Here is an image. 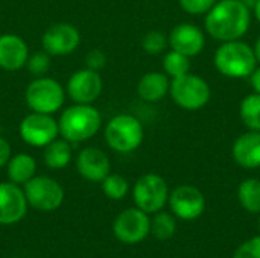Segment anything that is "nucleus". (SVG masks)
Here are the masks:
<instances>
[{
    "mask_svg": "<svg viewBox=\"0 0 260 258\" xmlns=\"http://www.w3.org/2000/svg\"><path fill=\"white\" fill-rule=\"evenodd\" d=\"M251 9L242 0H219L206 14L204 26L210 36L225 43L242 38L250 29Z\"/></svg>",
    "mask_w": 260,
    "mask_h": 258,
    "instance_id": "nucleus-1",
    "label": "nucleus"
},
{
    "mask_svg": "<svg viewBox=\"0 0 260 258\" xmlns=\"http://www.w3.org/2000/svg\"><path fill=\"white\" fill-rule=\"evenodd\" d=\"M102 117L101 113L87 103H75L62 111L58 128L59 135L70 143H81L93 138L101 129Z\"/></svg>",
    "mask_w": 260,
    "mask_h": 258,
    "instance_id": "nucleus-2",
    "label": "nucleus"
},
{
    "mask_svg": "<svg viewBox=\"0 0 260 258\" xmlns=\"http://www.w3.org/2000/svg\"><path fill=\"white\" fill-rule=\"evenodd\" d=\"M213 62L221 75L232 79L248 78L257 64L253 47L241 40L222 43L215 52Z\"/></svg>",
    "mask_w": 260,
    "mask_h": 258,
    "instance_id": "nucleus-3",
    "label": "nucleus"
},
{
    "mask_svg": "<svg viewBox=\"0 0 260 258\" xmlns=\"http://www.w3.org/2000/svg\"><path fill=\"white\" fill-rule=\"evenodd\" d=\"M104 137L113 151L129 154L142 144L145 131L137 117L131 114H117L107 123Z\"/></svg>",
    "mask_w": 260,
    "mask_h": 258,
    "instance_id": "nucleus-4",
    "label": "nucleus"
},
{
    "mask_svg": "<svg viewBox=\"0 0 260 258\" xmlns=\"http://www.w3.org/2000/svg\"><path fill=\"white\" fill-rule=\"evenodd\" d=\"M169 93L172 100L183 109L197 111L206 106L210 100V85L200 76L186 73L171 81Z\"/></svg>",
    "mask_w": 260,
    "mask_h": 258,
    "instance_id": "nucleus-5",
    "label": "nucleus"
},
{
    "mask_svg": "<svg viewBox=\"0 0 260 258\" xmlns=\"http://www.w3.org/2000/svg\"><path fill=\"white\" fill-rule=\"evenodd\" d=\"M64 88L52 78H35L26 88V103L34 113L55 114L64 105Z\"/></svg>",
    "mask_w": 260,
    "mask_h": 258,
    "instance_id": "nucleus-6",
    "label": "nucleus"
},
{
    "mask_svg": "<svg viewBox=\"0 0 260 258\" xmlns=\"http://www.w3.org/2000/svg\"><path fill=\"white\" fill-rule=\"evenodd\" d=\"M137 208L148 214H155L165 208L169 199V189L166 181L157 173H146L140 176L133 190Z\"/></svg>",
    "mask_w": 260,
    "mask_h": 258,
    "instance_id": "nucleus-7",
    "label": "nucleus"
},
{
    "mask_svg": "<svg viewBox=\"0 0 260 258\" xmlns=\"http://www.w3.org/2000/svg\"><path fill=\"white\" fill-rule=\"evenodd\" d=\"M24 196L27 205L40 211H53L64 201V189L49 176H34L24 184Z\"/></svg>",
    "mask_w": 260,
    "mask_h": 258,
    "instance_id": "nucleus-8",
    "label": "nucleus"
},
{
    "mask_svg": "<svg viewBox=\"0 0 260 258\" xmlns=\"http://www.w3.org/2000/svg\"><path fill=\"white\" fill-rule=\"evenodd\" d=\"M20 137L24 143L35 148H44L59 135L58 122L52 114L30 113L27 114L18 126Z\"/></svg>",
    "mask_w": 260,
    "mask_h": 258,
    "instance_id": "nucleus-9",
    "label": "nucleus"
},
{
    "mask_svg": "<svg viewBox=\"0 0 260 258\" xmlns=\"http://www.w3.org/2000/svg\"><path fill=\"white\" fill-rule=\"evenodd\" d=\"M113 231L122 243L136 245L143 242L151 233V219L140 208H128L116 217Z\"/></svg>",
    "mask_w": 260,
    "mask_h": 258,
    "instance_id": "nucleus-10",
    "label": "nucleus"
},
{
    "mask_svg": "<svg viewBox=\"0 0 260 258\" xmlns=\"http://www.w3.org/2000/svg\"><path fill=\"white\" fill-rule=\"evenodd\" d=\"M168 202L172 214L181 220H195L206 210V198L193 186H178L169 193Z\"/></svg>",
    "mask_w": 260,
    "mask_h": 258,
    "instance_id": "nucleus-11",
    "label": "nucleus"
},
{
    "mask_svg": "<svg viewBox=\"0 0 260 258\" xmlns=\"http://www.w3.org/2000/svg\"><path fill=\"white\" fill-rule=\"evenodd\" d=\"M81 43L79 30L70 23H56L50 26L41 38L43 50L50 56H64L73 53Z\"/></svg>",
    "mask_w": 260,
    "mask_h": 258,
    "instance_id": "nucleus-12",
    "label": "nucleus"
},
{
    "mask_svg": "<svg viewBox=\"0 0 260 258\" xmlns=\"http://www.w3.org/2000/svg\"><path fill=\"white\" fill-rule=\"evenodd\" d=\"M102 79L98 71L81 68L75 71L67 82V94L75 103L91 105L102 93Z\"/></svg>",
    "mask_w": 260,
    "mask_h": 258,
    "instance_id": "nucleus-13",
    "label": "nucleus"
},
{
    "mask_svg": "<svg viewBox=\"0 0 260 258\" xmlns=\"http://www.w3.org/2000/svg\"><path fill=\"white\" fill-rule=\"evenodd\" d=\"M27 211L24 192L14 182H0V224L12 225L20 222Z\"/></svg>",
    "mask_w": 260,
    "mask_h": 258,
    "instance_id": "nucleus-14",
    "label": "nucleus"
},
{
    "mask_svg": "<svg viewBox=\"0 0 260 258\" xmlns=\"http://www.w3.org/2000/svg\"><path fill=\"white\" fill-rule=\"evenodd\" d=\"M168 40H169V46L172 50L180 52L189 58L201 53L206 46V38H204L203 30L192 23L177 24L171 30V35L168 36Z\"/></svg>",
    "mask_w": 260,
    "mask_h": 258,
    "instance_id": "nucleus-15",
    "label": "nucleus"
},
{
    "mask_svg": "<svg viewBox=\"0 0 260 258\" xmlns=\"http://www.w3.org/2000/svg\"><path fill=\"white\" fill-rule=\"evenodd\" d=\"M76 169L84 179L102 182L110 175L111 164L104 151L98 148H85L76 158Z\"/></svg>",
    "mask_w": 260,
    "mask_h": 258,
    "instance_id": "nucleus-16",
    "label": "nucleus"
},
{
    "mask_svg": "<svg viewBox=\"0 0 260 258\" xmlns=\"http://www.w3.org/2000/svg\"><path fill=\"white\" fill-rule=\"evenodd\" d=\"M29 47L26 41L15 33L0 35V68L15 71L26 65Z\"/></svg>",
    "mask_w": 260,
    "mask_h": 258,
    "instance_id": "nucleus-17",
    "label": "nucleus"
},
{
    "mask_svg": "<svg viewBox=\"0 0 260 258\" xmlns=\"http://www.w3.org/2000/svg\"><path fill=\"white\" fill-rule=\"evenodd\" d=\"M233 160L244 169L260 167V131H248L236 138L232 149Z\"/></svg>",
    "mask_w": 260,
    "mask_h": 258,
    "instance_id": "nucleus-18",
    "label": "nucleus"
},
{
    "mask_svg": "<svg viewBox=\"0 0 260 258\" xmlns=\"http://www.w3.org/2000/svg\"><path fill=\"white\" fill-rule=\"evenodd\" d=\"M171 81L166 73L149 71L143 75L137 84L139 96L146 102H158L169 93Z\"/></svg>",
    "mask_w": 260,
    "mask_h": 258,
    "instance_id": "nucleus-19",
    "label": "nucleus"
},
{
    "mask_svg": "<svg viewBox=\"0 0 260 258\" xmlns=\"http://www.w3.org/2000/svg\"><path fill=\"white\" fill-rule=\"evenodd\" d=\"M8 167V178L14 184H26L35 176L37 172V161L29 154H17L11 157L6 164Z\"/></svg>",
    "mask_w": 260,
    "mask_h": 258,
    "instance_id": "nucleus-20",
    "label": "nucleus"
},
{
    "mask_svg": "<svg viewBox=\"0 0 260 258\" xmlns=\"http://www.w3.org/2000/svg\"><path fill=\"white\" fill-rule=\"evenodd\" d=\"M72 143L67 141L66 138H55L53 141H50L47 146H44V164L50 169H64L70 164L72 161Z\"/></svg>",
    "mask_w": 260,
    "mask_h": 258,
    "instance_id": "nucleus-21",
    "label": "nucleus"
},
{
    "mask_svg": "<svg viewBox=\"0 0 260 258\" xmlns=\"http://www.w3.org/2000/svg\"><path fill=\"white\" fill-rule=\"evenodd\" d=\"M238 199L244 210L253 214L260 213V179L248 178L238 187Z\"/></svg>",
    "mask_w": 260,
    "mask_h": 258,
    "instance_id": "nucleus-22",
    "label": "nucleus"
},
{
    "mask_svg": "<svg viewBox=\"0 0 260 258\" xmlns=\"http://www.w3.org/2000/svg\"><path fill=\"white\" fill-rule=\"evenodd\" d=\"M241 119L248 131H260V94L253 93L241 102Z\"/></svg>",
    "mask_w": 260,
    "mask_h": 258,
    "instance_id": "nucleus-23",
    "label": "nucleus"
},
{
    "mask_svg": "<svg viewBox=\"0 0 260 258\" xmlns=\"http://www.w3.org/2000/svg\"><path fill=\"white\" fill-rule=\"evenodd\" d=\"M177 231V220L175 216L166 211L155 213L154 219L151 220V233L157 240H169L174 237Z\"/></svg>",
    "mask_w": 260,
    "mask_h": 258,
    "instance_id": "nucleus-24",
    "label": "nucleus"
},
{
    "mask_svg": "<svg viewBox=\"0 0 260 258\" xmlns=\"http://www.w3.org/2000/svg\"><path fill=\"white\" fill-rule=\"evenodd\" d=\"M163 70L172 79L189 73V70H190L189 56H186L180 52H175V50L168 52L163 58Z\"/></svg>",
    "mask_w": 260,
    "mask_h": 258,
    "instance_id": "nucleus-25",
    "label": "nucleus"
},
{
    "mask_svg": "<svg viewBox=\"0 0 260 258\" xmlns=\"http://www.w3.org/2000/svg\"><path fill=\"white\" fill-rule=\"evenodd\" d=\"M102 190L107 198H110L113 201H120L126 196V193L129 190V184L122 175L110 173L102 181Z\"/></svg>",
    "mask_w": 260,
    "mask_h": 258,
    "instance_id": "nucleus-26",
    "label": "nucleus"
},
{
    "mask_svg": "<svg viewBox=\"0 0 260 258\" xmlns=\"http://www.w3.org/2000/svg\"><path fill=\"white\" fill-rule=\"evenodd\" d=\"M168 44H169L168 36L163 32H158V30L148 32L143 36V40H142V47L149 55H158V53H161L168 47Z\"/></svg>",
    "mask_w": 260,
    "mask_h": 258,
    "instance_id": "nucleus-27",
    "label": "nucleus"
},
{
    "mask_svg": "<svg viewBox=\"0 0 260 258\" xmlns=\"http://www.w3.org/2000/svg\"><path fill=\"white\" fill-rule=\"evenodd\" d=\"M26 67L29 70L30 75H34L35 78L44 76L49 68H50V55L47 52H35L34 55H30L27 58Z\"/></svg>",
    "mask_w": 260,
    "mask_h": 258,
    "instance_id": "nucleus-28",
    "label": "nucleus"
},
{
    "mask_svg": "<svg viewBox=\"0 0 260 258\" xmlns=\"http://www.w3.org/2000/svg\"><path fill=\"white\" fill-rule=\"evenodd\" d=\"M183 11L192 15L207 14L218 0H178Z\"/></svg>",
    "mask_w": 260,
    "mask_h": 258,
    "instance_id": "nucleus-29",
    "label": "nucleus"
},
{
    "mask_svg": "<svg viewBox=\"0 0 260 258\" xmlns=\"http://www.w3.org/2000/svg\"><path fill=\"white\" fill-rule=\"evenodd\" d=\"M233 258H260V236L244 242L235 251Z\"/></svg>",
    "mask_w": 260,
    "mask_h": 258,
    "instance_id": "nucleus-30",
    "label": "nucleus"
},
{
    "mask_svg": "<svg viewBox=\"0 0 260 258\" xmlns=\"http://www.w3.org/2000/svg\"><path fill=\"white\" fill-rule=\"evenodd\" d=\"M107 64V55L101 49H91L85 55V68L99 71L105 67Z\"/></svg>",
    "mask_w": 260,
    "mask_h": 258,
    "instance_id": "nucleus-31",
    "label": "nucleus"
},
{
    "mask_svg": "<svg viewBox=\"0 0 260 258\" xmlns=\"http://www.w3.org/2000/svg\"><path fill=\"white\" fill-rule=\"evenodd\" d=\"M11 157L12 155H11V146H9V143L5 138L0 137V167L6 166L8 161L11 160Z\"/></svg>",
    "mask_w": 260,
    "mask_h": 258,
    "instance_id": "nucleus-32",
    "label": "nucleus"
},
{
    "mask_svg": "<svg viewBox=\"0 0 260 258\" xmlns=\"http://www.w3.org/2000/svg\"><path fill=\"white\" fill-rule=\"evenodd\" d=\"M250 82H251V87H253L254 93L260 94V67L253 70V73L250 75Z\"/></svg>",
    "mask_w": 260,
    "mask_h": 258,
    "instance_id": "nucleus-33",
    "label": "nucleus"
},
{
    "mask_svg": "<svg viewBox=\"0 0 260 258\" xmlns=\"http://www.w3.org/2000/svg\"><path fill=\"white\" fill-rule=\"evenodd\" d=\"M253 50H254V56H256V61L260 64V35L257 36V40H256V43H254V47H253Z\"/></svg>",
    "mask_w": 260,
    "mask_h": 258,
    "instance_id": "nucleus-34",
    "label": "nucleus"
},
{
    "mask_svg": "<svg viewBox=\"0 0 260 258\" xmlns=\"http://www.w3.org/2000/svg\"><path fill=\"white\" fill-rule=\"evenodd\" d=\"M253 11H254V15H256V18H257V21L260 23V0H257V3H256V6L253 8Z\"/></svg>",
    "mask_w": 260,
    "mask_h": 258,
    "instance_id": "nucleus-35",
    "label": "nucleus"
},
{
    "mask_svg": "<svg viewBox=\"0 0 260 258\" xmlns=\"http://www.w3.org/2000/svg\"><path fill=\"white\" fill-rule=\"evenodd\" d=\"M242 2H244L250 9H253V8L256 6V3H257V0H242Z\"/></svg>",
    "mask_w": 260,
    "mask_h": 258,
    "instance_id": "nucleus-36",
    "label": "nucleus"
},
{
    "mask_svg": "<svg viewBox=\"0 0 260 258\" xmlns=\"http://www.w3.org/2000/svg\"><path fill=\"white\" fill-rule=\"evenodd\" d=\"M257 225H259V231H260V217H259V222H257Z\"/></svg>",
    "mask_w": 260,
    "mask_h": 258,
    "instance_id": "nucleus-37",
    "label": "nucleus"
}]
</instances>
